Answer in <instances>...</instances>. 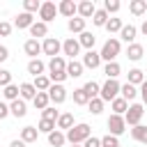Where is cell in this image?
Wrapping results in <instances>:
<instances>
[{"mask_svg":"<svg viewBox=\"0 0 147 147\" xmlns=\"http://www.w3.org/2000/svg\"><path fill=\"white\" fill-rule=\"evenodd\" d=\"M46 69H48V78H51V83H55V85H62V83L69 78V76H67V60H64L62 55L51 57L48 64H46Z\"/></svg>","mask_w":147,"mask_h":147,"instance_id":"obj_1","label":"cell"},{"mask_svg":"<svg viewBox=\"0 0 147 147\" xmlns=\"http://www.w3.org/2000/svg\"><path fill=\"white\" fill-rule=\"evenodd\" d=\"M119 53H122V41H119L117 37L106 39L103 46H101V51H99V55H101L103 62H117V55H119Z\"/></svg>","mask_w":147,"mask_h":147,"instance_id":"obj_2","label":"cell"},{"mask_svg":"<svg viewBox=\"0 0 147 147\" xmlns=\"http://www.w3.org/2000/svg\"><path fill=\"white\" fill-rule=\"evenodd\" d=\"M90 136H92L90 124L80 122V124H76L74 129H69V131H67V142H69V145H83Z\"/></svg>","mask_w":147,"mask_h":147,"instance_id":"obj_3","label":"cell"},{"mask_svg":"<svg viewBox=\"0 0 147 147\" xmlns=\"http://www.w3.org/2000/svg\"><path fill=\"white\" fill-rule=\"evenodd\" d=\"M119 90H122V85H119L117 80L106 78V83L101 85V94H99V99H101L103 103H106V101H113V99L119 96Z\"/></svg>","mask_w":147,"mask_h":147,"instance_id":"obj_4","label":"cell"},{"mask_svg":"<svg viewBox=\"0 0 147 147\" xmlns=\"http://www.w3.org/2000/svg\"><path fill=\"white\" fill-rule=\"evenodd\" d=\"M142 115H145V106L142 103H129V110L124 113L126 126H138L142 122Z\"/></svg>","mask_w":147,"mask_h":147,"instance_id":"obj_5","label":"cell"},{"mask_svg":"<svg viewBox=\"0 0 147 147\" xmlns=\"http://www.w3.org/2000/svg\"><path fill=\"white\" fill-rule=\"evenodd\" d=\"M106 124H108V133L115 136V138H119V136L126 131V119H124V115H110Z\"/></svg>","mask_w":147,"mask_h":147,"instance_id":"obj_6","label":"cell"},{"mask_svg":"<svg viewBox=\"0 0 147 147\" xmlns=\"http://www.w3.org/2000/svg\"><path fill=\"white\" fill-rule=\"evenodd\" d=\"M41 51H44V55H48V57H57L60 51H62V41L55 39V37H46V39L41 41Z\"/></svg>","mask_w":147,"mask_h":147,"instance_id":"obj_7","label":"cell"},{"mask_svg":"<svg viewBox=\"0 0 147 147\" xmlns=\"http://www.w3.org/2000/svg\"><path fill=\"white\" fill-rule=\"evenodd\" d=\"M55 16H57V5H55V2H51V0L41 2V9H39V21H44V23L48 25L51 21H55Z\"/></svg>","mask_w":147,"mask_h":147,"instance_id":"obj_8","label":"cell"},{"mask_svg":"<svg viewBox=\"0 0 147 147\" xmlns=\"http://www.w3.org/2000/svg\"><path fill=\"white\" fill-rule=\"evenodd\" d=\"M62 53H64V55H69L71 60H76V55L80 53V44H78V39H76V37L64 39V41H62Z\"/></svg>","mask_w":147,"mask_h":147,"instance_id":"obj_9","label":"cell"},{"mask_svg":"<svg viewBox=\"0 0 147 147\" xmlns=\"http://www.w3.org/2000/svg\"><path fill=\"white\" fill-rule=\"evenodd\" d=\"M48 96H51V103H55V106H60V103H64L67 101V90H64V85H51V90H48Z\"/></svg>","mask_w":147,"mask_h":147,"instance_id":"obj_10","label":"cell"},{"mask_svg":"<svg viewBox=\"0 0 147 147\" xmlns=\"http://www.w3.org/2000/svg\"><path fill=\"white\" fill-rule=\"evenodd\" d=\"M57 14H62L64 18H74V16L78 14V5H76L74 0H62V2L57 5Z\"/></svg>","mask_w":147,"mask_h":147,"instance_id":"obj_11","label":"cell"},{"mask_svg":"<svg viewBox=\"0 0 147 147\" xmlns=\"http://www.w3.org/2000/svg\"><path fill=\"white\" fill-rule=\"evenodd\" d=\"M80 62H83L85 69H96V67H101L103 60H101V55H99L96 51H85V55H83Z\"/></svg>","mask_w":147,"mask_h":147,"instance_id":"obj_12","label":"cell"},{"mask_svg":"<svg viewBox=\"0 0 147 147\" xmlns=\"http://www.w3.org/2000/svg\"><path fill=\"white\" fill-rule=\"evenodd\" d=\"M32 23H34V16L28 14V11H21V14L14 18V28H18V30H30Z\"/></svg>","mask_w":147,"mask_h":147,"instance_id":"obj_13","label":"cell"},{"mask_svg":"<svg viewBox=\"0 0 147 147\" xmlns=\"http://www.w3.org/2000/svg\"><path fill=\"white\" fill-rule=\"evenodd\" d=\"M23 51H25V55H28L30 60H37V55H39V53H44V51H41L39 39H28V41L23 44Z\"/></svg>","mask_w":147,"mask_h":147,"instance_id":"obj_14","label":"cell"},{"mask_svg":"<svg viewBox=\"0 0 147 147\" xmlns=\"http://www.w3.org/2000/svg\"><path fill=\"white\" fill-rule=\"evenodd\" d=\"M85 25H87V21L80 18V16H74V18L67 21V28H69L71 34H83V32H85Z\"/></svg>","mask_w":147,"mask_h":147,"instance_id":"obj_15","label":"cell"},{"mask_svg":"<svg viewBox=\"0 0 147 147\" xmlns=\"http://www.w3.org/2000/svg\"><path fill=\"white\" fill-rule=\"evenodd\" d=\"M142 55H145V48H142V44L133 41V44H129V46H126V57H129L131 62H138V60H142Z\"/></svg>","mask_w":147,"mask_h":147,"instance_id":"obj_16","label":"cell"},{"mask_svg":"<svg viewBox=\"0 0 147 147\" xmlns=\"http://www.w3.org/2000/svg\"><path fill=\"white\" fill-rule=\"evenodd\" d=\"M9 113H11L16 119H21V117H25V115H28V103H25L23 99H16V101H11V103H9Z\"/></svg>","mask_w":147,"mask_h":147,"instance_id":"obj_17","label":"cell"},{"mask_svg":"<svg viewBox=\"0 0 147 147\" xmlns=\"http://www.w3.org/2000/svg\"><path fill=\"white\" fill-rule=\"evenodd\" d=\"M76 126V119H74V113H60V117H57V129L60 131H69V129H74Z\"/></svg>","mask_w":147,"mask_h":147,"instance_id":"obj_18","label":"cell"},{"mask_svg":"<svg viewBox=\"0 0 147 147\" xmlns=\"http://www.w3.org/2000/svg\"><path fill=\"white\" fill-rule=\"evenodd\" d=\"M94 11H96V7H94V2L92 0H83V2H78V16L80 18H92L94 16Z\"/></svg>","mask_w":147,"mask_h":147,"instance_id":"obj_19","label":"cell"},{"mask_svg":"<svg viewBox=\"0 0 147 147\" xmlns=\"http://www.w3.org/2000/svg\"><path fill=\"white\" fill-rule=\"evenodd\" d=\"M136 37H138V28L136 25H124L122 30H119V41H126V44H133L136 41Z\"/></svg>","mask_w":147,"mask_h":147,"instance_id":"obj_20","label":"cell"},{"mask_svg":"<svg viewBox=\"0 0 147 147\" xmlns=\"http://www.w3.org/2000/svg\"><path fill=\"white\" fill-rule=\"evenodd\" d=\"M78 44H80V48L94 51V44H96V34H94V32H90V30H85L83 34H78Z\"/></svg>","mask_w":147,"mask_h":147,"instance_id":"obj_21","label":"cell"},{"mask_svg":"<svg viewBox=\"0 0 147 147\" xmlns=\"http://www.w3.org/2000/svg\"><path fill=\"white\" fill-rule=\"evenodd\" d=\"M37 138H39V129H37V126H23V129H21V140H23L25 145L37 142Z\"/></svg>","mask_w":147,"mask_h":147,"instance_id":"obj_22","label":"cell"},{"mask_svg":"<svg viewBox=\"0 0 147 147\" xmlns=\"http://www.w3.org/2000/svg\"><path fill=\"white\" fill-rule=\"evenodd\" d=\"M46 34H48V25L44 21H34L32 28H30V39H39V37L46 39Z\"/></svg>","mask_w":147,"mask_h":147,"instance_id":"obj_23","label":"cell"},{"mask_svg":"<svg viewBox=\"0 0 147 147\" xmlns=\"http://www.w3.org/2000/svg\"><path fill=\"white\" fill-rule=\"evenodd\" d=\"M83 71H85L83 62H78V60H69V62H67V76H69V78H80Z\"/></svg>","mask_w":147,"mask_h":147,"instance_id":"obj_24","label":"cell"},{"mask_svg":"<svg viewBox=\"0 0 147 147\" xmlns=\"http://www.w3.org/2000/svg\"><path fill=\"white\" fill-rule=\"evenodd\" d=\"M18 92H21V99L23 101H34V96H37V87L32 83H21L18 85Z\"/></svg>","mask_w":147,"mask_h":147,"instance_id":"obj_25","label":"cell"},{"mask_svg":"<svg viewBox=\"0 0 147 147\" xmlns=\"http://www.w3.org/2000/svg\"><path fill=\"white\" fill-rule=\"evenodd\" d=\"M131 138L140 145H147V124H138V126H131Z\"/></svg>","mask_w":147,"mask_h":147,"instance_id":"obj_26","label":"cell"},{"mask_svg":"<svg viewBox=\"0 0 147 147\" xmlns=\"http://www.w3.org/2000/svg\"><path fill=\"white\" fill-rule=\"evenodd\" d=\"M64 142H67V133L64 131L55 129L53 133H48V145L51 147H64Z\"/></svg>","mask_w":147,"mask_h":147,"instance_id":"obj_27","label":"cell"},{"mask_svg":"<svg viewBox=\"0 0 147 147\" xmlns=\"http://www.w3.org/2000/svg\"><path fill=\"white\" fill-rule=\"evenodd\" d=\"M44 71H46V64H44L39 57L28 62V74H30V76H34V78H37V76H44Z\"/></svg>","mask_w":147,"mask_h":147,"instance_id":"obj_28","label":"cell"},{"mask_svg":"<svg viewBox=\"0 0 147 147\" xmlns=\"http://www.w3.org/2000/svg\"><path fill=\"white\" fill-rule=\"evenodd\" d=\"M126 78H129L126 83H131V85H136V87H138V85H142V83H145V71H142V69H138V67H136V69H129Z\"/></svg>","mask_w":147,"mask_h":147,"instance_id":"obj_29","label":"cell"},{"mask_svg":"<svg viewBox=\"0 0 147 147\" xmlns=\"http://www.w3.org/2000/svg\"><path fill=\"white\" fill-rule=\"evenodd\" d=\"M110 110H113V115H124L129 110V101L122 99V96H117V99L110 101Z\"/></svg>","mask_w":147,"mask_h":147,"instance_id":"obj_30","label":"cell"},{"mask_svg":"<svg viewBox=\"0 0 147 147\" xmlns=\"http://www.w3.org/2000/svg\"><path fill=\"white\" fill-rule=\"evenodd\" d=\"M103 74H106V78H113V80H117V76L122 74V67H119V62H106V64H103Z\"/></svg>","mask_w":147,"mask_h":147,"instance_id":"obj_31","label":"cell"},{"mask_svg":"<svg viewBox=\"0 0 147 147\" xmlns=\"http://www.w3.org/2000/svg\"><path fill=\"white\" fill-rule=\"evenodd\" d=\"M138 92H140V90H138L136 85L124 83V85H122V90H119V96H122V99H126V101H133V99L138 96Z\"/></svg>","mask_w":147,"mask_h":147,"instance_id":"obj_32","label":"cell"},{"mask_svg":"<svg viewBox=\"0 0 147 147\" xmlns=\"http://www.w3.org/2000/svg\"><path fill=\"white\" fill-rule=\"evenodd\" d=\"M129 11L133 16H142L147 11V0H131L129 2Z\"/></svg>","mask_w":147,"mask_h":147,"instance_id":"obj_33","label":"cell"},{"mask_svg":"<svg viewBox=\"0 0 147 147\" xmlns=\"http://www.w3.org/2000/svg\"><path fill=\"white\" fill-rule=\"evenodd\" d=\"M83 90H85V94L90 96V101H92V99H96V96L101 94V85H99L96 80H87V83L83 85Z\"/></svg>","mask_w":147,"mask_h":147,"instance_id":"obj_34","label":"cell"},{"mask_svg":"<svg viewBox=\"0 0 147 147\" xmlns=\"http://www.w3.org/2000/svg\"><path fill=\"white\" fill-rule=\"evenodd\" d=\"M2 96H5V101H16V99H21V92H18V85H7V87H2Z\"/></svg>","mask_w":147,"mask_h":147,"instance_id":"obj_35","label":"cell"},{"mask_svg":"<svg viewBox=\"0 0 147 147\" xmlns=\"http://www.w3.org/2000/svg\"><path fill=\"white\" fill-rule=\"evenodd\" d=\"M32 85H34V87H37V92H48V90H51V85H53V83H51V78H48V76H46V74H44V76H37V78H34V80H32Z\"/></svg>","mask_w":147,"mask_h":147,"instance_id":"obj_36","label":"cell"},{"mask_svg":"<svg viewBox=\"0 0 147 147\" xmlns=\"http://www.w3.org/2000/svg\"><path fill=\"white\" fill-rule=\"evenodd\" d=\"M34 108L37 110H46L48 108V103H51V96H48V92H37V96H34Z\"/></svg>","mask_w":147,"mask_h":147,"instance_id":"obj_37","label":"cell"},{"mask_svg":"<svg viewBox=\"0 0 147 147\" xmlns=\"http://www.w3.org/2000/svg\"><path fill=\"white\" fill-rule=\"evenodd\" d=\"M108 18H110V16H108V11H106V9H96V11H94V16H92V23H94L96 28H106Z\"/></svg>","mask_w":147,"mask_h":147,"instance_id":"obj_38","label":"cell"},{"mask_svg":"<svg viewBox=\"0 0 147 147\" xmlns=\"http://www.w3.org/2000/svg\"><path fill=\"white\" fill-rule=\"evenodd\" d=\"M37 129H39V133H53L55 129H57V122H53V119H39V124H37Z\"/></svg>","mask_w":147,"mask_h":147,"instance_id":"obj_39","label":"cell"},{"mask_svg":"<svg viewBox=\"0 0 147 147\" xmlns=\"http://www.w3.org/2000/svg\"><path fill=\"white\" fill-rule=\"evenodd\" d=\"M122 28H124V21H122V18H115V16H110L108 23H106V30H108L110 34H113V32H119Z\"/></svg>","mask_w":147,"mask_h":147,"instance_id":"obj_40","label":"cell"},{"mask_svg":"<svg viewBox=\"0 0 147 147\" xmlns=\"http://www.w3.org/2000/svg\"><path fill=\"white\" fill-rule=\"evenodd\" d=\"M74 103H76V106H87V103H90V96L85 94V90H83V87L74 90Z\"/></svg>","mask_w":147,"mask_h":147,"instance_id":"obj_41","label":"cell"},{"mask_svg":"<svg viewBox=\"0 0 147 147\" xmlns=\"http://www.w3.org/2000/svg\"><path fill=\"white\" fill-rule=\"evenodd\" d=\"M39 9H41V2H39V0H23V11H28V14H39Z\"/></svg>","mask_w":147,"mask_h":147,"instance_id":"obj_42","label":"cell"},{"mask_svg":"<svg viewBox=\"0 0 147 147\" xmlns=\"http://www.w3.org/2000/svg\"><path fill=\"white\" fill-rule=\"evenodd\" d=\"M87 108H90V113H92V115H101V113H103V101L96 96V99H92V101L87 103Z\"/></svg>","mask_w":147,"mask_h":147,"instance_id":"obj_43","label":"cell"},{"mask_svg":"<svg viewBox=\"0 0 147 147\" xmlns=\"http://www.w3.org/2000/svg\"><path fill=\"white\" fill-rule=\"evenodd\" d=\"M119 7H122V2H119V0H106V2H103V9L108 11V16H110V14H117V11H119Z\"/></svg>","mask_w":147,"mask_h":147,"instance_id":"obj_44","label":"cell"},{"mask_svg":"<svg viewBox=\"0 0 147 147\" xmlns=\"http://www.w3.org/2000/svg\"><path fill=\"white\" fill-rule=\"evenodd\" d=\"M57 117H60V113H57L53 106H48L46 110H41V119H53V122H57Z\"/></svg>","mask_w":147,"mask_h":147,"instance_id":"obj_45","label":"cell"},{"mask_svg":"<svg viewBox=\"0 0 147 147\" xmlns=\"http://www.w3.org/2000/svg\"><path fill=\"white\" fill-rule=\"evenodd\" d=\"M11 85V71L9 69H0V87Z\"/></svg>","mask_w":147,"mask_h":147,"instance_id":"obj_46","label":"cell"},{"mask_svg":"<svg viewBox=\"0 0 147 147\" xmlns=\"http://www.w3.org/2000/svg\"><path fill=\"white\" fill-rule=\"evenodd\" d=\"M101 147H119V140H117L115 136H110V133H108V136H103V138H101Z\"/></svg>","mask_w":147,"mask_h":147,"instance_id":"obj_47","label":"cell"},{"mask_svg":"<svg viewBox=\"0 0 147 147\" xmlns=\"http://www.w3.org/2000/svg\"><path fill=\"white\" fill-rule=\"evenodd\" d=\"M11 30H14V23H9V21H0V37H9Z\"/></svg>","mask_w":147,"mask_h":147,"instance_id":"obj_48","label":"cell"},{"mask_svg":"<svg viewBox=\"0 0 147 147\" xmlns=\"http://www.w3.org/2000/svg\"><path fill=\"white\" fill-rule=\"evenodd\" d=\"M11 113H9V103H5V101H0V122L2 119H7Z\"/></svg>","mask_w":147,"mask_h":147,"instance_id":"obj_49","label":"cell"},{"mask_svg":"<svg viewBox=\"0 0 147 147\" xmlns=\"http://www.w3.org/2000/svg\"><path fill=\"white\" fill-rule=\"evenodd\" d=\"M83 147H101V138H94V136H90V138L83 142Z\"/></svg>","mask_w":147,"mask_h":147,"instance_id":"obj_50","label":"cell"},{"mask_svg":"<svg viewBox=\"0 0 147 147\" xmlns=\"http://www.w3.org/2000/svg\"><path fill=\"white\" fill-rule=\"evenodd\" d=\"M7 57H9V48L0 44V64H2V62H7Z\"/></svg>","mask_w":147,"mask_h":147,"instance_id":"obj_51","label":"cell"},{"mask_svg":"<svg viewBox=\"0 0 147 147\" xmlns=\"http://www.w3.org/2000/svg\"><path fill=\"white\" fill-rule=\"evenodd\" d=\"M9 147H25V142H23L21 138H16V140H11V142H9Z\"/></svg>","mask_w":147,"mask_h":147,"instance_id":"obj_52","label":"cell"},{"mask_svg":"<svg viewBox=\"0 0 147 147\" xmlns=\"http://www.w3.org/2000/svg\"><path fill=\"white\" fill-rule=\"evenodd\" d=\"M142 94H147V78H145V83L140 85V96H142Z\"/></svg>","mask_w":147,"mask_h":147,"instance_id":"obj_53","label":"cell"},{"mask_svg":"<svg viewBox=\"0 0 147 147\" xmlns=\"http://www.w3.org/2000/svg\"><path fill=\"white\" fill-rule=\"evenodd\" d=\"M140 32H142V34H145V37H147V18H145V21H142V25H140Z\"/></svg>","mask_w":147,"mask_h":147,"instance_id":"obj_54","label":"cell"},{"mask_svg":"<svg viewBox=\"0 0 147 147\" xmlns=\"http://www.w3.org/2000/svg\"><path fill=\"white\" fill-rule=\"evenodd\" d=\"M142 106H147V94H142Z\"/></svg>","mask_w":147,"mask_h":147,"instance_id":"obj_55","label":"cell"},{"mask_svg":"<svg viewBox=\"0 0 147 147\" xmlns=\"http://www.w3.org/2000/svg\"><path fill=\"white\" fill-rule=\"evenodd\" d=\"M71 147H83V145H71Z\"/></svg>","mask_w":147,"mask_h":147,"instance_id":"obj_56","label":"cell"}]
</instances>
